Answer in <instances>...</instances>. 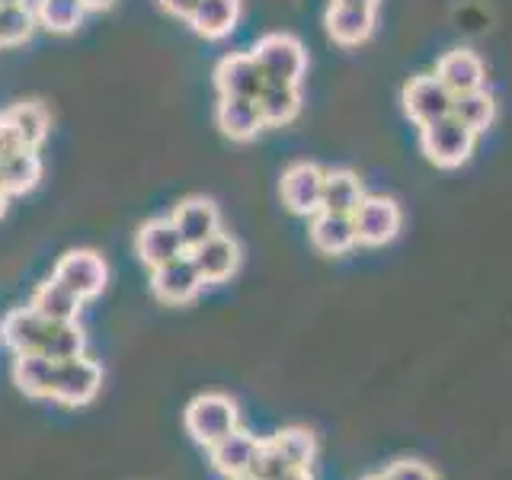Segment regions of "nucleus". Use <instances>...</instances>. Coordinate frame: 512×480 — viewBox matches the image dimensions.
<instances>
[{
  "instance_id": "obj_1",
  "label": "nucleus",
  "mask_w": 512,
  "mask_h": 480,
  "mask_svg": "<svg viewBox=\"0 0 512 480\" xmlns=\"http://www.w3.org/2000/svg\"><path fill=\"white\" fill-rule=\"evenodd\" d=\"M0 343L13 356H48L55 362L84 356L87 333L80 320H48L36 308H13L0 320Z\"/></svg>"
},
{
  "instance_id": "obj_2",
  "label": "nucleus",
  "mask_w": 512,
  "mask_h": 480,
  "mask_svg": "<svg viewBox=\"0 0 512 480\" xmlns=\"http://www.w3.org/2000/svg\"><path fill=\"white\" fill-rule=\"evenodd\" d=\"M183 426L202 448H212L224 436L240 429V410L228 394H199L189 400L183 413Z\"/></svg>"
},
{
  "instance_id": "obj_3",
  "label": "nucleus",
  "mask_w": 512,
  "mask_h": 480,
  "mask_svg": "<svg viewBox=\"0 0 512 480\" xmlns=\"http://www.w3.org/2000/svg\"><path fill=\"white\" fill-rule=\"evenodd\" d=\"M253 61L263 71L266 80H279V84H298L301 74L308 71V52L304 45L288 36V32H272L253 45Z\"/></svg>"
},
{
  "instance_id": "obj_4",
  "label": "nucleus",
  "mask_w": 512,
  "mask_h": 480,
  "mask_svg": "<svg viewBox=\"0 0 512 480\" xmlns=\"http://www.w3.org/2000/svg\"><path fill=\"white\" fill-rule=\"evenodd\" d=\"M474 141H477V132H471L468 125H461L455 116H445V119H436L420 128V148L423 154L432 160L436 167H461L464 160L471 157L474 151Z\"/></svg>"
},
{
  "instance_id": "obj_5",
  "label": "nucleus",
  "mask_w": 512,
  "mask_h": 480,
  "mask_svg": "<svg viewBox=\"0 0 512 480\" xmlns=\"http://www.w3.org/2000/svg\"><path fill=\"white\" fill-rule=\"evenodd\" d=\"M52 276L61 285H68L71 292L87 304V301L103 295V288L109 282V266L96 250L80 247V250H68L61 256V260L55 263V269H52Z\"/></svg>"
},
{
  "instance_id": "obj_6",
  "label": "nucleus",
  "mask_w": 512,
  "mask_h": 480,
  "mask_svg": "<svg viewBox=\"0 0 512 480\" xmlns=\"http://www.w3.org/2000/svg\"><path fill=\"white\" fill-rule=\"evenodd\" d=\"M103 388V365L84 356L58 362V378H55V404L61 407H87L96 400Z\"/></svg>"
},
{
  "instance_id": "obj_7",
  "label": "nucleus",
  "mask_w": 512,
  "mask_h": 480,
  "mask_svg": "<svg viewBox=\"0 0 512 480\" xmlns=\"http://www.w3.org/2000/svg\"><path fill=\"white\" fill-rule=\"evenodd\" d=\"M324 176L327 170H320L317 164H292L282 173V202L288 212L314 218L324 208Z\"/></svg>"
},
{
  "instance_id": "obj_8",
  "label": "nucleus",
  "mask_w": 512,
  "mask_h": 480,
  "mask_svg": "<svg viewBox=\"0 0 512 480\" xmlns=\"http://www.w3.org/2000/svg\"><path fill=\"white\" fill-rule=\"evenodd\" d=\"M352 221H356L359 244L384 247L400 234V221H404V215H400V205L388 196H365L362 205L356 208V215H352Z\"/></svg>"
},
{
  "instance_id": "obj_9",
  "label": "nucleus",
  "mask_w": 512,
  "mask_h": 480,
  "mask_svg": "<svg viewBox=\"0 0 512 480\" xmlns=\"http://www.w3.org/2000/svg\"><path fill=\"white\" fill-rule=\"evenodd\" d=\"M202 288H205V282H202L199 269H196V263H192L189 253L151 269V292L157 301H164V304H176V308H180V304H189L192 298H196Z\"/></svg>"
},
{
  "instance_id": "obj_10",
  "label": "nucleus",
  "mask_w": 512,
  "mask_h": 480,
  "mask_svg": "<svg viewBox=\"0 0 512 480\" xmlns=\"http://www.w3.org/2000/svg\"><path fill=\"white\" fill-rule=\"evenodd\" d=\"M452 100H455V96L448 93V87L436 74L410 77V84L404 87V112L420 128L429 125V122H436V119L452 116Z\"/></svg>"
},
{
  "instance_id": "obj_11",
  "label": "nucleus",
  "mask_w": 512,
  "mask_h": 480,
  "mask_svg": "<svg viewBox=\"0 0 512 480\" xmlns=\"http://www.w3.org/2000/svg\"><path fill=\"white\" fill-rule=\"evenodd\" d=\"M135 253L148 269H157L189 250L170 218H151V221H144L135 234Z\"/></svg>"
},
{
  "instance_id": "obj_12",
  "label": "nucleus",
  "mask_w": 512,
  "mask_h": 480,
  "mask_svg": "<svg viewBox=\"0 0 512 480\" xmlns=\"http://www.w3.org/2000/svg\"><path fill=\"white\" fill-rule=\"evenodd\" d=\"M192 256V263H196L199 269V276L205 285H221V282H228L237 266H240V247H237V240L231 234H212L208 240H202L199 247H192L189 250Z\"/></svg>"
},
{
  "instance_id": "obj_13",
  "label": "nucleus",
  "mask_w": 512,
  "mask_h": 480,
  "mask_svg": "<svg viewBox=\"0 0 512 480\" xmlns=\"http://www.w3.org/2000/svg\"><path fill=\"white\" fill-rule=\"evenodd\" d=\"M170 221L176 224V231H180L186 250L199 247L202 240H208L212 234L221 231V212H218V205L212 199H205V196H189V199H183L180 205L173 208Z\"/></svg>"
},
{
  "instance_id": "obj_14",
  "label": "nucleus",
  "mask_w": 512,
  "mask_h": 480,
  "mask_svg": "<svg viewBox=\"0 0 512 480\" xmlns=\"http://www.w3.org/2000/svg\"><path fill=\"white\" fill-rule=\"evenodd\" d=\"M266 84L263 71L256 68L250 52H234L224 55L215 68V87L218 96H240V100H256Z\"/></svg>"
},
{
  "instance_id": "obj_15",
  "label": "nucleus",
  "mask_w": 512,
  "mask_h": 480,
  "mask_svg": "<svg viewBox=\"0 0 512 480\" xmlns=\"http://www.w3.org/2000/svg\"><path fill=\"white\" fill-rule=\"evenodd\" d=\"M215 122L231 141H253L266 128L260 103L240 100V96H221L215 106Z\"/></svg>"
},
{
  "instance_id": "obj_16",
  "label": "nucleus",
  "mask_w": 512,
  "mask_h": 480,
  "mask_svg": "<svg viewBox=\"0 0 512 480\" xmlns=\"http://www.w3.org/2000/svg\"><path fill=\"white\" fill-rule=\"evenodd\" d=\"M436 77L448 87V93L458 96V93H471L484 87V61L477 58V52L471 48H452L445 52L436 64Z\"/></svg>"
},
{
  "instance_id": "obj_17",
  "label": "nucleus",
  "mask_w": 512,
  "mask_h": 480,
  "mask_svg": "<svg viewBox=\"0 0 512 480\" xmlns=\"http://www.w3.org/2000/svg\"><path fill=\"white\" fill-rule=\"evenodd\" d=\"M324 26L336 45H362L375 29V7L359 4H330Z\"/></svg>"
},
{
  "instance_id": "obj_18",
  "label": "nucleus",
  "mask_w": 512,
  "mask_h": 480,
  "mask_svg": "<svg viewBox=\"0 0 512 480\" xmlns=\"http://www.w3.org/2000/svg\"><path fill=\"white\" fill-rule=\"evenodd\" d=\"M256 448H260V439L250 436L244 429H234L231 436H224L221 442H215L208 448V461H212V468L221 474V477H240L250 471L253 464V455Z\"/></svg>"
},
{
  "instance_id": "obj_19",
  "label": "nucleus",
  "mask_w": 512,
  "mask_h": 480,
  "mask_svg": "<svg viewBox=\"0 0 512 480\" xmlns=\"http://www.w3.org/2000/svg\"><path fill=\"white\" fill-rule=\"evenodd\" d=\"M13 384L32 400H55L58 362L48 356H16L13 359Z\"/></svg>"
},
{
  "instance_id": "obj_20",
  "label": "nucleus",
  "mask_w": 512,
  "mask_h": 480,
  "mask_svg": "<svg viewBox=\"0 0 512 480\" xmlns=\"http://www.w3.org/2000/svg\"><path fill=\"white\" fill-rule=\"evenodd\" d=\"M42 157L39 151L29 148H16L0 154V186H4L7 196H26L39 186L42 180Z\"/></svg>"
},
{
  "instance_id": "obj_21",
  "label": "nucleus",
  "mask_w": 512,
  "mask_h": 480,
  "mask_svg": "<svg viewBox=\"0 0 512 480\" xmlns=\"http://www.w3.org/2000/svg\"><path fill=\"white\" fill-rule=\"evenodd\" d=\"M311 244L327 253V256H343L359 244L356 237V221L352 215H336V212H317L311 221Z\"/></svg>"
},
{
  "instance_id": "obj_22",
  "label": "nucleus",
  "mask_w": 512,
  "mask_h": 480,
  "mask_svg": "<svg viewBox=\"0 0 512 480\" xmlns=\"http://www.w3.org/2000/svg\"><path fill=\"white\" fill-rule=\"evenodd\" d=\"M240 20V0H199L196 10L189 13V26L202 39H224L231 36Z\"/></svg>"
},
{
  "instance_id": "obj_23",
  "label": "nucleus",
  "mask_w": 512,
  "mask_h": 480,
  "mask_svg": "<svg viewBox=\"0 0 512 480\" xmlns=\"http://www.w3.org/2000/svg\"><path fill=\"white\" fill-rule=\"evenodd\" d=\"M0 116L7 119L20 148L29 151H39L48 138V128H52V119H48V109L42 103H16L10 109H0Z\"/></svg>"
},
{
  "instance_id": "obj_24",
  "label": "nucleus",
  "mask_w": 512,
  "mask_h": 480,
  "mask_svg": "<svg viewBox=\"0 0 512 480\" xmlns=\"http://www.w3.org/2000/svg\"><path fill=\"white\" fill-rule=\"evenodd\" d=\"M29 308H36L48 320H77L84 301H80L68 285H61L55 276H48L45 282H39L36 292H32Z\"/></svg>"
},
{
  "instance_id": "obj_25",
  "label": "nucleus",
  "mask_w": 512,
  "mask_h": 480,
  "mask_svg": "<svg viewBox=\"0 0 512 480\" xmlns=\"http://www.w3.org/2000/svg\"><path fill=\"white\" fill-rule=\"evenodd\" d=\"M365 199L362 180L352 170H327L324 176V208L320 212L356 215V208Z\"/></svg>"
},
{
  "instance_id": "obj_26",
  "label": "nucleus",
  "mask_w": 512,
  "mask_h": 480,
  "mask_svg": "<svg viewBox=\"0 0 512 480\" xmlns=\"http://www.w3.org/2000/svg\"><path fill=\"white\" fill-rule=\"evenodd\" d=\"M260 112L266 125H288L301 109V96H298V84H279V80H266L260 96Z\"/></svg>"
},
{
  "instance_id": "obj_27",
  "label": "nucleus",
  "mask_w": 512,
  "mask_h": 480,
  "mask_svg": "<svg viewBox=\"0 0 512 480\" xmlns=\"http://www.w3.org/2000/svg\"><path fill=\"white\" fill-rule=\"evenodd\" d=\"M87 4L84 0H39L36 7V20L42 29L48 32H58V36H68L74 32L87 16Z\"/></svg>"
},
{
  "instance_id": "obj_28",
  "label": "nucleus",
  "mask_w": 512,
  "mask_h": 480,
  "mask_svg": "<svg viewBox=\"0 0 512 480\" xmlns=\"http://www.w3.org/2000/svg\"><path fill=\"white\" fill-rule=\"evenodd\" d=\"M269 439L279 445V452L288 458L292 468H304V471L314 468V461H317V436H314L311 429L288 426V429H279L276 436H269Z\"/></svg>"
},
{
  "instance_id": "obj_29",
  "label": "nucleus",
  "mask_w": 512,
  "mask_h": 480,
  "mask_svg": "<svg viewBox=\"0 0 512 480\" xmlns=\"http://www.w3.org/2000/svg\"><path fill=\"white\" fill-rule=\"evenodd\" d=\"M452 116L461 122V125H468L471 132H484V128H490L493 116H496V103H493V96L480 87V90H471V93H458L455 100H452Z\"/></svg>"
},
{
  "instance_id": "obj_30",
  "label": "nucleus",
  "mask_w": 512,
  "mask_h": 480,
  "mask_svg": "<svg viewBox=\"0 0 512 480\" xmlns=\"http://www.w3.org/2000/svg\"><path fill=\"white\" fill-rule=\"evenodd\" d=\"M39 20L26 4H7L0 7V45L4 48H16V45H26L36 32Z\"/></svg>"
},
{
  "instance_id": "obj_31",
  "label": "nucleus",
  "mask_w": 512,
  "mask_h": 480,
  "mask_svg": "<svg viewBox=\"0 0 512 480\" xmlns=\"http://www.w3.org/2000/svg\"><path fill=\"white\" fill-rule=\"evenodd\" d=\"M285 471H292L288 458L279 452V445L272 439H260V448H256L253 464H250V474L263 477V480H279Z\"/></svg>"
},
{
  "instance_id": "obj_32",
  "label": "nucleus",
  "mask_w": 512,
  "mask_h": 480,
  "mask_svg": "<svg viewBox=\"0 0 512 480\" xmlns=\"http://www.w3.org/2000/svg\"><path fill=\"white\" fill-rule=\"evenodd\" d=\"M381 477L384 480H436V474H432L423 461H394Z\"/></svg>"
},
{
  "instance_id": "obj_33",
  "label": "nucleus",
  "mask_w": 512,
  "mask_h": 480,
  "mask_svg": "<svg viewBox=\"0 0 512 480\" xmlns=\"http://www.w3.org/2000/svg\"><path fill=\"white\" fill-rule=\"evenodd\" d=\"M157 4H160V10H164V13L176 16V20H189V13L196 10L199 0H157Z\"/></svg>"
},
{
  "instance_id": "obj_34",
  "label": "nucleus",
  "mask_w": 512,
  "mask_h": 480,
  "mask_svg": "<svg viewBox=\"0 0 512 480\" xmlns=\"http://www.w3.org/2000/svg\"><path fill=\"white\" fill-rule=\"evenodd\" d=\"M279 480H314V474L304 471V468H292V471H285Z\"/></svg>"
},
{
  "instance_id": "obj_35",
  "label": "nucleus",
  "mask_w": 512,
  "mask_h": 480,
  "mask_svg": "<svg viewBox=\"0 0 512 480\" xmlns=\"http://www.w3.org/2000/svg\"><path fill=\"white\" fill-rule=\"evenodd\" d=\"M87 4V10H106V7H112V0H84Z\"/></svg>"
},
{
  "instance_id": "obj_36",
  "label": "nucleus",
  "mask_w": 512,
  "mask_h": 480,
  "mask_svg": "<svg viewBox=\"0 0 512 480\" xmlns=\"http://www.w3.org/2000/svg\"><path fill=\"white\" fill-rule=\"evenodd\" d=\"M333 4H359V7H378V0H333Z\"/></svg>"
},
{
  "instance_id": "obj_37",
  "label": "nucleus",
  "mask_w": 512,
  "mask_h": 480,
  "mask_svg": "<svg viewBox=\"0 0 512 480\" xmlns=\"http://www.w3.org/2000/svg\"><path fill=\"white\" fill-rule=\"evenodd\" d=\"M7 192H4V186H0V218H4V212H7Z\"/></svg>"
},
{
  "instance_id": "obj_38",
  "label": "nucleus",
  "mask_w": 512,
  "mask_h": 480,
  "mask_svg": "<svg viewBox=\"0 0 512 480\" xmlns=\"http://www.w3.org/2000/svg\"><path fill=\"white\" fill-rule=\"evenodd\" d=\"M231 480H263V477H256V474H250V471H247V474H240V477H231Z\"/></svg>"
},
{
  "instance_id": "obj_39",
  "label": "nucleus",
  "mask_w": 512,
  "mask_h": 480,
  "mask_svg": "<svg viewBox=\"0 0 512 480\" xmlns=\"http://www.w3.org/2000/svg\"><path fill=\"white\" fill-rule=\"evenodd\" d=\"M7 4H23V0H0V7H7Z\"/></svg>"
},
{
  "instance_id": "obj_40",
  "label": "nucleus",
  "mask_w": 512,
  "mask_h": 480,
  "mask_svg": "<svg viewBox=\"0 0 512 480\" xmlns=\"http://www.w3.org/2000/svg\"><path fill=\"white\" fill-rule=\"evenodd\" d=\"M362 480H384L381 474H372V477H362Z\"/></svg>"
},
{
  "instance_id": "obj_41",
  "label": "nucleus",
  "mask_w": 512,
  "mask_h": 480,
  "mask_svg": "<svg viewBox=\"0 0 512 480\" xmlns=\"http://www.w3.org/2000/svg\"><path fill=\"white\" fill-rule=\"evenodd\" d=\"M0 48H4V45H0Z\"/></svg>"
}]
</instances>
